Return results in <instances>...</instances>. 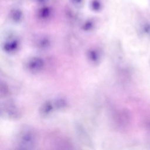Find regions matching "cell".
<instances>
[{
  "label": "cell",
  "mask_w": 150,
  "mask_h": 150,
  "mask_svg": "<svg viewBox=\"0 0 150 150\" xmlns=\"http://www.w3.org/2000/svg\"><path fill=\"white\" fill-rule=\"evenodd\" d=\"M19 41L17 38H9L4 42L2 49L6 53H13L19 49Z\"/></svg>",
  "instance_id": "cell-4"
},
{
  "label": "cell",
  "mask_w": 150,
  "mask_h": 150,
  "mask_svg": "<svg viewBox=\"0 0 150 150\" xmlns=\"http://www.w3.org/2000/svg\"><path fill=\"white\" fill-rule=\"evenodd\" d=\"M52 44L51 40L49 38L45 36H42L38 38L35 41L36 47L41 50H45L49 49Z\"/></svg>",
  "instance_id": "cell-7"
},
{
  "label": "cell",
  "mask_w": 150,
  "mask_h": 150,
  "mask_svg": "<svg viewBox=\"0 0 150 150\" xmlns=\"http://www.w3.org/2000/svg\"><path fill=\"white\" fill-rule=\"evenodd\" d=\"M149 127H150V122H149Z\"/></svg>",
  "instance_id": "cell-11"
},
{
  "label": "cell",
  "mask_w": 150,
  "mask_h": 150,
  "mask_svg": "<svg viewBox=\"0 0 150 150\" xmlns=\"http://www.w3.org/2000/svg\"><path fill=\"white\" fill-rule=\"evenodd\" d=\"M93 24L91 22H86L83 26V29L86 30V31H88L90 30L91 29H93Z\"/></svg>",
  "instance_id": "cell-10"
},
{
  "label": "cell",
  "mask_w": 150,
  "mask_h": 150,
  "mask_svg": "<svg viewBox=\"0 0 150 150\" xmlns=\"http://www.w3.org/2000/svg\"><path fill=\"white\" fill-rule=\"evenodd\" d=\"M87 57L88 60L93 64L97 65L101 60V55L100 52L96 48H91L89 49L87 53Z\"/></svg>",
  "instance_id": "cell-5"
},
{
  "label": "cell",
  "mask_w": 150,
  "mask_h": 150,
  "mask_svg": "<svg viewBox=\"0 0 150 150\" xmlns=\"http://www.w3.org/2000/svg\"><path fill=\"white\" fill-rule=\"evenodd\" d=\"M11 18L14 22H19L22 18V13L18 10H15L11 13Z\"/></svg>",
  "instance_id": "cell-9"
},
{
  "label": "cell",
  "mask_w": 150,
  "mask_h": 150,
  "mask_svg": "<svg viewBox=\"0 0 150 150\" xmlns=\"http://www.w3.org/2000/svg\"><path fill=\"white\" fill-rule=\"evenodd\" d=\"M54 105L56 110H65L68 106V102L67 100L63 97H60L55 99L53 101Z\"/></svg>",
  "instance_id": "cell-8"
},
{
  "label": "cell",
  "mask_w": 150,
  "mask_h": 150,
  "mask_svg": "<svg viewBox=\"0 0 150 150\" xmlns=\"http://www.w3.org/2000/svg\"><path fill=\"white\" fill-rule=\"evenodd\" d=\"M56 110L53 101L48 100L43 103L40 108V113L43 116H48Z\"/></svg>",
  "instance_id": "cell-6"
},
{
  "label": "cell",
  "mask_w": 150,
  "mask_h": 150,
  "mask_svg": "<svg viewBox=\"0 0 150 150\" xmlns=\"http://www.w3.org/2000/svg\"><path fill=\"white\" fill-rule=\"evenodd\" d=\"M2 115L5 118L16 120L21 117V111L17 104L13 101H6L2 104L1 108Z\"/></svg>",
  "instance_id": "cell-2"
},
{
  "label": "cell",
  "mask_w": 150,
  "mask_h": 150,
  "mask_svg": "<svg viewBox=\"0 0 150 150\" xmlns=\"http://www.w3.org/2000/svg\"><path fill=\"white\" fill-rule=\"evenodd\" d=\"M36 135L32 129L24 128L19 132L16 137V144L19 149H33L36 145Z\"/></svg>",
  "instance_id": "cell-1"
},
{
  "label": "cell",
  "mask_w": 150,
  "mask_h": 150,
  "mask_svg": "<svg viewBox=\"0 0 150 150\" xmlns=\"http://www.w3.org/2000/svg\"><path fill=\"white\" fill-rule=\"evenodd\" d=\"M45 60L39 56H33L28 59L26 63V67L29 71L38 73L43 70L45 67Z\"/></svg>",
  "instance_id": "cell-3"
}]
</instances>
